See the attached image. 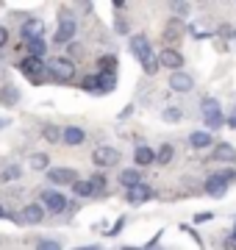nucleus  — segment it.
<instances>
[{"label": "nucleus", "instance_id": "f257e3e1", "mask_svg": "<svg viewBox=\"0 0 236 250\" xmlns=\"http://www.w3.org/2000/svg\"><path fill=\"white\" fill-rule=\"evenodd\" d=\"M47 72H50V78L59 81V83H70L75 78V64L70 59H53V62L47 64Z\"/></svg>", "mask_w": 236, "mask_h": 250}, {"label": "nucleus", "instance_id": "f03ea898", "mask_svg": "<svg viewBox=\"0 0 236 250\" xmlns=\"http://www.w3.org/2000/svg\"><path fill=\"white\" fill-rule=\"evenodd\" d=\"M200 108H203V120H206V128H219V125L225 123V117H222V111H219V103L214 98H206L203 103H200Z\"/></svg>", "mask_w": 236, "mask_h": 250}, {"label": "nucleus", "instance_id": "7ed1b4c3", "mask_svg": "<svg viewBox=\"0 0 236 250\" xmlns=\"http://www.w3.org/2000/svg\"><path fill=\"white\" fill-rule=\"evenodd\" d=\"M45 70H47V64L42 62V59H34V56H28V59H22V62H20V72H22L28 81H34V83H39V81H42Z\"/></svg>", "mask_w": 236, "mask_h": 250}, {"label": "nucleus", "instance_id": "20e7f679", "mask_svg": "<svg viewBox=\"0 0 236 250\" xmlns=\"http://www.w3.org/2000/svg\"><path fill=\"white\" fill-rule=\"evenodd\" d=\"M75 31H78V22H75L73 17H61L59 20V28H56V45H67L70 39L75 36Z\"/></svg>", "mask_w": 236, "mask_h": 250}, {"label": "nucleus", "instance_id": "39448f33", "mask_svg": "<svg viewBox=\"0 0 236 250\" xmlns=\"http://www.w3.org/2000/svg\"><path fill=\"white\" fill-rule=\"evenodd\" d=\"M131 53L142 62V67H145V64H150L156 59L153 50H150V42H147L145 36H134V39H131Z\"/></svg>", "mask_w": 236, "mask_h": 250}, {"label": "nucleus", "instance_id": "423d86ee", "mask_svg": "<svg viewBox=\"0 0 236 250\" xmlns=\"http://www.w3.org/2000/svg\"><path fill=\"white\" fill-rule=\"evenodd\" d=\"M92 161L98 164V167H114V164H119V150L117 147H98V150L92 153Z\"/></svg>", "mask_w": 236, "mask_h": 250}, {"label": "nucleus", "instance_id": "0eeeda50", "mask_svg": "<svg viewBox=\"0 0 236 250\" xmlns=\"http://www.w3.org/2000/svg\"><path fill=\"white\" fill-rule=\"evenodd\" d=\"M75 175H78V172H75L73 167H50V170H47V178H50V184H56V187H64V184L73 187L75 181H78Z\"/></svg>", "mask_w": 236, "mask_h": 250}, {"label": "nucleus", "instance_id": "6e6552de", "mask_svg": "<svg viewBox=\"0 0 236 250\" xmlns=\"http://www.w3.org/2000/svg\"><path fill=\"white\" fill-rule=\"evenodd\" d=\"M203 189H206V195H211V197H222L228 192V181L222 178V172H214V175L206 178Z\"/></svg>", "mask_w": 236, "mask_h": 250}, {"label": "nucleus", "instance_id": "1a4fd4ad", "mask_svg": "<svg viewBox=\"0 0 236 250\" xmlns=\"http://www.w3.org/2000/svg\"><path fill=\"white\" fill-rule=\"evenodd\" d=\"M158 62H161V67H167V70H173V72H181L183 56L178 53L175 47H164L161 53H158Z\"/></svg>", "mask_w": 236, "mask_h": 250}, {"label": "nucleus", "instance_id": "9d476101", "mask_svg": "<svg viewBox=\"0 0 236 250\" xmlns=\"http://www.w3.org/2000/svg\"><path fill=\"white\" fill-rule=\"evenodd\" d=\"M170 89L186 95V92L195 89V78H192L189 72H173V75H170Z\"/></svg>", "mask_w": 236, "mask_h": 250}, {"label": "nucleus", "instance_id": "9b49d317", "mask_svg": "<svg viewBox=\"0 0 236 250\" xmlns=\"http://www.w3.org/2000/svg\"><path fill=\"white\" fill-rule=\"evenodd\" d=\"M42 203H45V208H50V211H56V214H61L64 208H67V197H64L61 192H56V189H47L45 195H42Z\"/></svg>", "mask_w": 236, "mask_h": 250}, {"label": "nucleus", "instance_id": "f8f14e48", "mask_svg": "<svg viewBox=\"0 0 236 250\" xmlns=\"http://www.w3.org/2000/svg\"><path fill=\"white\" fill-rule=\"evenodd\" d=\"M45 220V206H39V203H31L22 208V214H20V223H25V225H39Z\"/></svg>", "mask_w": 236, "mask_h": 250}, {"label": "nucleus", "instance_id": "ddd939ff", "mask_svg": "<svg viewBox=\"0 0 236 250\" xmlns=\"http://www.w3.org/2000/svg\"><path fill=\"white\" fill-rule=\"evenodd\" d=\"M150 197H153V189L145 187V184H139V187L128 189V203H131V206H142V203H147Z\"/></svg>", "mask_w": 236, "mask_h": 250}, {"label": "nucleus", "instance_id": "4468645a", "mask_svg": "<svg viewBox=\"0 0 236 250\" xmlns=\"http://www.w3.org/2000/svg\"><path fill=\"white\" fill-rule=\"evenodd\" d=\"M42 31H45V22H42V20H25V22H22V36H25L28 42L42 39Z\"/></svg>", "mask_w": 236, "mask_h": 250}, {"label": "nucleus", "instance_id": "2eb2a0df", "mask_svg": "<svg viewBox=\"0 0 236 250\" xmlns=\"http://www.w3.org/2000/svg\"><path fill=\"white\" fill-rule=\"evenodd\" d=\"M83 139H86V131L83 128H78V125H70V128H64V145H83Z\"/></svg>", "mask_w": 236, "mask_h": 250}, {"label": "nucleus", "instance_id": "dca6fc26", "mask_svg": "<svg viewBox=\"0 0 236 250\" xmlns=\"http://www.w3.org/2000/svg\"><path fill=\"white\" fill-rule=\"evenodd\" d=\"M134 161H137L139 167H147V164L156 161V150H150L147 145H139L137 150H134Z\"/></svg>", "mask_w": 236, "mask_h": 250}, {"label": "nucleus", "instance_id": "f3484780", "mask_svg": "<svg viewBox=\"0 0 236 250\" xmlns=\"http://www.w3.org/2000/svg\"><path fill=\"white\" fill-rule=\"evenodd\" d=\"M211 142H214V139H211V131H195V134L189 136V145L195 150H203V147H209Z\"/></svg>", "mask_w": 236, "mask_h": 250}, {"label": "nucleus", "instance_id": "a211bd4d", "mask_svg": "<svg viewBox=\"0 0 236 250\" xmlns=\"http://www.w3.org/2000/svg\"><path fill=\"white\" fill-rule=\"evenodd\" d=\"M119 184H122L125 189L139 187V184H142V172H139V170H122V172H119Z\"/></svg>", "mask_w": 236, "mask_h": 250}, {"label": "nucleus", "instance_id": "6ab92c4d", "mask_svg": "<svg viewBox=\"0 0 236 250\" xmlns=\"http://www.w3.org/2000/svg\"><path fill=\"white\" fill-rule=\"evenodd\" d=\"M214 159H217V161H236V147H234V145H228V142H219Z\"/></svg>", "mask_w": 236, "mask_h": 250}, {"label": "nucleus", "instance_id": "aec40b11", "mask_svg": "<svg viewBox=\"0 0 236 250\" xmlns=\"http://www.w3.org/2000/svg\"><path fill=\"white\" fill-rule=\"evenodd\" d=\"M173 156H175L173 145H161V147L156 150V161H158V164H170V161H173Z\"/></svg>", "mask_w": 236, "mask_h": 250}, {"label": "nucleus", "instance_id": "412c9836", "mask_svg": "<svg viewBox=\"0 0 236 250\" xmlns=\"http://www.w3.org/2000/svg\"><path fill=\"white\" fill-rule=\"evenodd\" d=\"M73 192L78 197H89V195H95V187H92V181H75Z\"/></svg>", "mask_w": 236, "mask_h": 250}, {"label": "nucleus", "instance_id": "4be33fe9", "mask_svg": "<svg viewBox=\"0 0 236 250\" xmlns=\"http://www.w3.org/2000/svg\"><path fill=\"white\" fill-rule=\"evenodd\" d=\"M25 47H28V53L34 56V59H42V56H45V50H47V45L42 42V39H34V42H25Z\"/></svg>", "mask_w": 236, "mask_h": 250}, {"label": "nucleus", "instance_id": "5701e85b", "mask_svg": "<svg viewBox=\"0 0 236 250\" xmlns=\"http://www.w3.org/2000/svg\"><path fill=\"white\" fill-rule=\"evenodd\" d=\"M181 117H183V111L178 106H170V108H164V111H161L164 123H181Z\"/></svg>", "mask_w": 236, "mask_h": 250}, {"label": "nucleus", "instance_id": "b1692460", "mask_svg": "<svg viewBox=\"0 0 236 250\" xmlns=\"http://www.w3.org/2000/svg\"><path fill=\"white\" fill-rule=\"evenodd\" d=\"M20 164H6V167H3V172H0V178L3 181H17L20 178Z\"/></svg>", "mask_w": 236, "mask_h": 250}, {"label": "nucleus", "instance_id": "393cba45", "mask_svg": "<svg viewBox=\"0 0 236 250\" xmlns=\"http://www.w3.org/2000/svg\"><path fill=\"white\" fill-rule=\"evenodd\" d=\"M28 164H31V170H47V156L45 153H34L28 159Z\"/></svg>", "mask_w": 236, "mask_h": 250}, {"label": "nucleus", "instance_id": "a878e982", "mask_svg": "<svg viewBox=\"0 0 236 250\" xmlns=\"http://www.w3.org/2000/svg\"><path fill=\"white\" fill-rule=\"evenodd\" d=\"M98 81H100V92H111V89H114V83H117V78L109 75V72H100Z\"/></svg>", "mask_w": 236, "mask_h": 250}, {"label": "nucleus", "instance_id": "bb28decb", "mask_svg": "<svg viewBox=\"0 0 236 250\" xmlns=\"http://www.w3.org/2000/svg\"><path fill=\"white\" fill-rule=\"evenodd\" d=\"M98 64H100V70L109 72V75H114V70H117V59H114V56H103Z\"/></svg>", "mask_w": 236, "mask_h": 250}, {"label": "nucleus", "instance_id": "cd10ccee", "mask_svg": "<svg viewBox=\"0 0 236 250\" xmlns=\"http://www.w3.org/2000/svg\"><path fill=\"white\" fill-rule=\"evenodd\" d=\"M181 31H183L181 22H178V20H173V22H170V28H167V34H164V36H167V42H175V39L181 36Z\"/></svg>", "mask_w": 236, "mask_h": 250}, {"label": "nucleus", "instance_id": "c85d7f7f", "mask_svg": "<svg viewBox=\"0 0 236 250\" xmlns=\"http://www.w3.org/2000/svg\"><path fill=\"white\" fill-rule=\"evenodd\" d=\"M47 139V142H59V139H64V131H59L56 125H47L45 128V134H42Z\"/></svg>", "mask_w": 236, "mask_h": 250}, {"label": "nucleus", "instance_id": "c756f323", "mask_svg": "<svg viewBox=\"0 0 236 250\" xmlns=\"http://www.w3.org/2000/svg\"><path fill=\"white\" fill-rule=\"evenodd\" d=\"M83 89H86V92H100L98 75H89V78H83Z\"/></svg>", "mask_w": 236, "mask_h": 250}, {"label": "nucleus", "instance_id": "7c9ffc66", "mask_svg": "<svg viewBox=\"0 0 236 250\" xmlns=\"http://www.w3.org/2000/svg\"><path fill=\"white\" fill-rule=\"evenodd\" d=\"M37 250H61V242H56V239H42L37 245Z\"/></svg>", "mask_w": 236, "mask_h": 250}, {"label": "nucleus", "instance_id": "2f4dec72", "mask_svg": "<svg viewBox=\"0 0 236 250\" xmlns=\"http://www.w3.org/2000/svg\"><path fill=\"white\" fill-rule=\"evenodd\" d=\"M192 220H195V225H203V223H209V220H214V214H211V211H200V214H195Z\"/></svg>", "mask_w": 236, "mask_h": 250}, {"label": "nucleus", "instance_id": "473e14b6", "mask_svg": "<svg viewBox=\"0 0 236 250\" xmlns=\"http://www.w3.org/2000/svg\"><path fill=\"white\" fill-rule=\"evenodd\" d=\"M92 187H95V192H100V189H106V175H95V178H92Z\"/></svg>", "mask_w": 236, "mask_h": 250}, {"label": "nucleus", "instance_id": "72a5a7b5", "mask_svg": "<svg viewBox=\"0 0 236 250\" xmlns=\"http://www.w3.org/2000/svg\"><path fill=\"white\" fill-rule=\"evenodd\" d=\"M17 98H20V92H17V89H11V86L3 92V100H6V103H17Z\"/></svg>", "mask_w": 236, "mask_h": 250}, {"label": "nucleus", "instance_id": "f704fd0d", "mask_svg": "<svg viewBox=\"0 0 236 250\" xmlns=\"http://www.w3.org/2000/svg\"><path fill=\"white\" fill-rule=\"evenodd\" d=\"M222 250H236V233L225 236V242H222Z\"/></svg>", "mask_w": 236, "mask_h": 250}, {"label": "nucleus", "instance_id": "c9c22d12", "mask_svg": "<svg viewBox=\"0 0 236 250\" xmlns=\"http://www.w3.org/2000/svg\"><path fill=\"white\" fill-rule=\"evenodd\" d=\"M173 11H175V14H186L189 6H186V3H173Z\"/></svg>", "mask_w": 236, "mask_h": 250}, {"label": "nucleus", "instance_id": "e433bc0d", "mask_svg": "<svg viewBox=\"0 0 236 250\" xmlns=\"http://www.w3.org/2000/svg\"><path fill=\"white\" fill-rule=\"evenodd\" d=\"M6 42H9V31H6V28L0 25V47L6 45Z\"/></svg>", "mask_w": 236, "mask_h": 250}, {"label": "nucleus", "instance_id": "4c0bfd02", "mask_svg": "<svg viewBox=\"0 0 236 250\" xmlns=\"http://www.w3.org/2000/svg\"><path fill=\"white\" fill-rule=\"evenodd\" d=\"M75 250H100L98 245H92V248H75Z\"/></svg>", "mask_w": 236, "mask_h": 250}, {"label": "nucleus", "instance_id": "58836bf2", "mask_svg": "<svg viewBox=\"0 0 236 250\" xmlns=\"http://www.w3.org/2000/svg\"><path fill=\"white\" fill-rule=\"evenodd\" d=\"M122 250H139V248H122Z\"/></svg>", "mask_w": 236, "mask_h": 250}, {"label": "nucleus", "instance_id": "ea45409f", "mask_svg": "<svg viewBox=\"0 0 236 250\" xmlns=\"http://www.w3.org/2000/svg\"><path fill=\"white\" fill-rule=\"evenodd\" d=\"M234 233H236V217H234Z\"/></svg>", "mask_w": 236, "mask_h": 250}, {"label": "nucleus", "instance_id": "a19ab883", "mask_svg": "<svg viewBox=\"0 0 236 250\" xmlns=\"http://www.w3.org/2000/svg\"><path fill=\"white\" fill-rule=\"evenodd\" d=\"M3 125H6V120H0V128H3Z\"/></svg>", "mask_w": 236, "mask_h": 250}, {"label": "nucleus", "instance_id": "79ce46f5", "mask_svg": "<svg viewBox=\"0 0 236 250\" xmlns=\"http://www.w3.org/2000/svg\"><path fill=\"white\" fill-rule=\"evenodd\" d=\"M0 214H3V206H0Z\"/></svg>", "mask_w": 236, "mask_h": 250}]
</instances>
